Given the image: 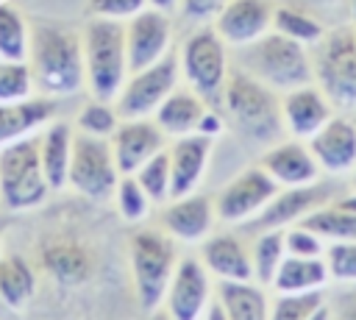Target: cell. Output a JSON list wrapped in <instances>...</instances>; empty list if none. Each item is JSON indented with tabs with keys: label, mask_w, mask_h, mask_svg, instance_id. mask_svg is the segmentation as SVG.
Instances as JSON below:
<instances>
[{
	"label": "cell",
	"mask_w": 356,
	"mask_h": 320,
	"mask_svg": "<svg viewBox=\"0 0 356 320\" xmlns=\"http://www.w3.org/2000/svg\"><path fill=\"white\" fill-rule=\"evenodd\" d=\"M228 0H181V11L189 19H211L225 8Z\"/></svg>",
	"instance_id": "42"
},
{
	"label": "cell",
	"mask_w": 356,
	"mask_h": 320,
	"mask_svg": "<svg viewBox=\"0 0 356 320\" xmlns=\"http://www.w3.org/2000/svg\"><path fill=\"white\" fill-rule=\"evenodd\" d=\"M72 128L67 122H50L44 134L39 136V156H42V170L50 184V189H61L70 175V159H72Z\"/></svg>",
	"instance_id": "27"
},
{
	"label": "cell",
	"mask_w": 356,
	"mask_h": 320,
	"mask_svg": "<svg viewBox=\"0 0 356 320\" xmlns=\"http://www.w3.org/2000/svg\"><path fill=\"white\" fill-rule=\"evenodd\" d=\"M197 259L203 262V267L211 273L214 281H253L250 248L234 231L209 234L200 242Z\"/></svg>",
	"instance_id": "21"
},
{
	"label": "cell",
	"mask_w": 356,
	"mask_h": 320,
	"mask_svg": "<svg viewBox=\"0 0 356 320\" xmlns=\"http://www.w3.org/2000/svg\"><path fill=\"white\" fill-rule=\"evenodd\" d=\"M222 109L228 125L248 142L273 145L286 134L278 92L239 67H231L228 72L222 89Z\"/></svg>",
	"instance_id": "2"
},
{
	"label": "cell",
	"mask_w": 356,
	"mask_h": 320,
	"mask_svg": "<svg viewBox=\"0 0 356 320\" xmlns=\"http://www.w3.org/2000/svg\"><path fill=\"white\" fill-rule=\"evenodd\" d=\"M222 125H225V122H222V117H220V109H211V106H209V109H206V114L200 117L197 134H203V136H211V139H214V136L222 131Z\"/></svg>",
	"instance_id": "44"
},
{
	"label": "cell",
	"mask_w": 356,
	"mask_h": 320,
	"mask_svg": "<svg viewBox=\"0 0 356 320\" xmlns=\"http://www.w3.org/2000/svg\"><path fill=\"white\" fill-rule=\"evenodd\" d=\"M284 245H286V253L292 256H323L325 253V239L303 223L284 228Z\"/></svg>",
	"instance_id": "40"
},
{
	"label": "cell",
	"mask_w": 356,
	"mask_h": 320,
	"mask_svg": "<svg viewBox=\"0 0 356 320\" xmlns=\"http://www.w3.org/2000/svg\"><path fill=\"white\" fill-rule=\"evenodd\" d=\"M33 75L25 61H0V103H17L31 95Z\"/></svg>",
	"instance_id": "38"
},
{
	"label": "cell",
	"mask_w": 356,
	"mask_h": 320,
	"mask_svg": "<svg viewBox=\"0 0 356 320\" xmlns=\"http://www.w3.org/2000/svg\"><path fill=\"white\" fill-rule=\"evenodd\" d=\"M136 181L142 184V189L147 192V198L153 203H167L170 200V189H172V175H170V156L167 150H159L153 159H147L136 173Z\"/></svg>",
	"instance_id": "35"
},
{
	"label": "cell",
	"mask_w": 356,
	"mask_h": 320,
	"mask_svg": "<svg viewBox=\"0 0 356 320\" xmlns=\"http://www.w3.org/2000/svg\"><path fill=\"white\" fill-rule=\"evenodd\" d=\"M284 256H286V245H284V231L281 228L253 234V245H250L253 281L261 284V287H273V278H275Z\"/></svg>",
	"instance_id": "30"
},
{
	"label": "cell",
	"mask_w": 356,
	"mask_h": 320,
	"mask_svg": "<svg viewBox=\"0 0 356 320\" xmlns=\"http://www.w3.org/2000/svg\"><path fill=\"white\" fill-rule=\"evenodd\" d=\"M164 136L167 134L150 117L120 120L117 131L111 134V150H114L120 175H134L147 159L164 150Z\"/></svg>",
	"instance_id": "15"
},
{
	"label": "cell",
	"mask_w": 356,
	"mask_h": 320,
	"mask_svg": "<svg viewBox=\"0 0 356 320\" xmlns=\"http://www.w3.org/2000/svg\"><path fill=\"white\" fill-rule=\"evenodd\" d=\"M306 145L320 170L331 175H342L356 167V122H350L348 117L334 114L317 134L306 139Z\"/></svg>",
	"instance_id": "20"
},
{
	"label": "cell",
	"mask_w": 356,
	"mask_h": 320,
	"mask_svg": "<svg viewBox=\"0 0 356 320\" xmlns=\"http://www.w3.org/2000/svg\"><path fill=\"white\" fill-rule=\"evenodd\" d=\"M50 184L42 170L39 136H19L0 150V200L6 209L19 211L39 206Z\"/></svg>",
	"instance_id": "6"
},
{
	"label": "cell",
	"mask_w": 356,
	"mask_h": 320,
	"mask_svg": "<svg viewBox=\"0 0 356 320\" xmlns=\"http://www.w3.org/2000/svg\"><path fill=\"white\" fill-rule=\"evenodd\" d=\"M303 225H309L314 234H320L325 242H348L356 239V211H348L342 206L323 203L320 209H314L312 214H306L300 220Z\"/></svg>",
	"instance_id": "31"
},
{
	"label": "cell",
	"mask_w": 356,
	"mask_h": 320,
	"mask_svg": "<svg viewBox=\"0 0 356 320\" xmlns=\"http://www.w3.org/2000/svg\"><path fill=\"white\" fill-rule=\"evenodd\" d=\"M334 200V186L331 184H303V186H284L273 195V200L242 225V231L248 234H259V231H270V228H289L295 223H300L306 214H312L314 209H320L323 203Z\"/></svg>",
	"instance_id": "13"
},
{
	"label": "cell",
	"mask_w": 356,
	"mask_h": 320,
	"mask_svg": "<svg viewBox=\"0 0 356 320\" xmlns=\"http://www.w3.org/2000/svg\"><path fill=\"white\" fill-rule=\"evenodd\" d=\"M0 58L25 61L28 58V28L17 8L0 6Z\"/></svg>",
	"instance_id": "33"
},
{
	"label": "cell",
	"mask_w": 356,
	"mask_h": 320,
	"mask_svg": "<svg viewBox=\"0 0 356 320\" xmlns=\"http://www.w3.org/2000/svg\"><path fill=\"white\" fill-rule=\"evenodd\" d=\"M217 211L214 200L200 192L170 198L159 214V228H164L175 242H203L214 228Z\"/></svg>",
	"instance_id": "16"
},
{
	"label": "cell",
	"mask_w": 356,
	"mask_h": 320,
	"mask_svg": "<svg viewBox=\"0 0 356 320\" xmlns=\"http://www.w3.org/2000/svg\"><path fill=\"white\" fill-rule=\"evenodd\" d=\"M214 295L228 320H270V295L256 281H217Z\"/></svg>",
	"instance_id": "26"
},
{
	"label": "cell",
	"mask_w": 356,
	"mask_h": 320,
	"mask_svg": "<svg viewBox=\"0 0 356 320\" xmlns=\"http://www.w3.org/2000/svg\"><path fill=\"white\" fill-rule=\"evenodd\" d=\"M36 292V275L33 267L19 256H0V301L11 309H22Z\"/></svg>",
	"instance_id": "29"
},
{
	"label": "cell",
	"mask_w": 356,
	"mask_h": 320,
	"mask_svg": "<svg viewBox=\"0 0 356 320\" xmlns=\"http://www.w3.org/2000/svg\"><path fill=\"white\" fill-rule=\"evenodd\" d=\"M353 189H356V173H353Z\"/></svg>",
	"instance_id": "52"
},
{
	"label": "cell",
	"mask_w": 356,
	"mask_h": 320,
	"mask_svg": "<svg viewBox=\"0 0 356 320\" xmlns=\"http://www.w3.org/2000/svg\"><path fill=\"white\" fill-rule=\"evenodd\" d=\"M236 67L250 72L253 78H259L261 83L275 89L278 95L314 81L312 56H309L306 45H300L278 31H267L256 42L242 45L236 53Z\"/></svg>",
	"instance_id": "3"
},
{
	"label": "cell",
	"mask_w": 356,
	"mask_h": 320,
	"mask_svg": "<svg viewBox=\"0 0 356 320\" xmlns=\"http://www.w3.org/2000/svg\"><path fill=\"white\" fill-rule=\"evenodd\" d=\"M134 295L145 314L156 312L164 301L170 278L178 267V242L164 228H139L128 242Z\"/></svg>",
	"instance_id": "4"
},
{
	"label": "cell",
	"mask_w": 356,
	"mask_h": 320,
	"mask_svg": "<svg viewBox=\"0 0 356 320\" xmlns=\"http://www.w3.org/2000/svg\"><path fill=\"white\" fill-rule=\"evenodd\" d=\"M312 70L317 86L334 106H356V31L337 28L323 33L312 56Z\"/></svg>",
	"instance_id": "8"
},
{
	"label": "cell",
	"mask_w": 356,
	"mask_h": 320,
	"mask_svg": "<svg viewBox=\"0 0 356 320\" xmlns=\"http://www.w3.org/2000/svg\"><path fill=\"white\" fill-rule=\"evenodd\" d=\"M28 67L42 95H72L86 81L83 39L61 25L36 22L28 33Z\"/></svg>",
	"instance_id": "1"
},
{
	"label": "cell",
	"mask_w": 356,
	"mask_h": 320,
	"mask_svg": "<svg viewBox=\"0 0 356 320\" xmlns=\"http://www.w3.org/2000/svg\"><path fill=\"white\" fill-rule=\"evenodd\" d=\"M281 117L286 134L295 139H309L334 117V103L317 83H303L281 95Z\"/></svg>",
	"instance_id": "17"
},
{
	"label": "cell",
	"mask_w": 356,
	"mask_h": 320,
	"mask_svg": "<svg viewBox=\"0 0 356 320\" xmlns=\"http://www.w3.org/2000/svg\"><path fill=\"white\" fill-rule=\"evenodd\" d=\"M114 200H117V211L128 223L145 220L147 211H150V206H153V200L147 198V192L142 189V184L136 181V175H120L117 189H114Z\"/></svg>",
	"instance_id": "36"
},
{
	"label": "cell",
	"mask_w": 356,
	"mask_h": 320,
	"mask_svg": "<svg viewBox=\"0 0 356 320\" xmlns=\"http://www.w3.org/2000/svg\"><path fill=\"white\" fill-rule=\"evenodd\" d=\"M211 142H214L211 136L186 134V136H178V139L167 147V156H170V175H172L170 198H181V195H189V192L197 189V184L203 181L206 167H209Z\"/></svg>",
	"instance_id": "22"
},
{
	"label": "cell",
	"mask_w": 356,
	"mask_h": 320,
	"mask_svg": "<svg viewBox=\"0 0 356 320\" xmlns=\"http://www.w3.org/2000/svg\"><path fill=\"white\" fill-rule=\"evenodd\" d=\"M325 284H331L328 267L323 256H292L286 253L275 278V292H323Z\"/></svg>",
	"instance_id": "25"
},
{
	"label": "cell",
	"mask_w": 356,
	"mask_h": 320,
	"mask_svg": "<svg viewBox=\"0 0 356 320\" xmlns=\"http://www.w3.org/2000/svg\"><path fill=\"white\" fill-rule=\"evenodd\" d=\"M203 320H228V314H225V309H222V303L217 301V295H214V301H211V306L206 309V314H203Z\"/></svg>",
	"instance_id": "45"
},
{
	"label": "cell",
	"mask_w": 356,
	"mask_h": 320,
	"mask_svg": "<svg viewBox=\"0 0 356 320\" xmlns=\"http://www.w3.org/2000/svg\"><path fill=\"white\" fill-rule=\"evenodd\" d=\"M331 309V320H356V284H345Z\"/></svg>",
	"instance_id": "43"
},
{
	"label": "cell",
	"mask_w": 356,
	"mask_h": 320,
	"mask_svg": "<svg viewBox=\"0 0 356 320\" xmlns=\"http://www.w3.org/2000/svg\"><path fill=\"white\" fill-rule=\"evenodd\" d=\"M353 17H356V0H353Z\"/></svg>",
	"instance_id": "51"
},
{
	"label": "cell",
	"mask_w": 356,
	"mask_h": 320,
	"mask_svg": "<svg viewBox=\"0 0 356 320\" xmlns=\"http://www.w3.org/2000/svg\"><path fill=\"white\" fill-rule=\"evenodd\" d=\"M3 228H6V220L0 217V237H3Z\"/></svg>",
	"instance_id": "50"
},
{
	"label": "cell",
	"mask_w": 356,
	"mask_h": 320,
	"mask_svg": "<svg viewBox=\"0 0 356 320\" xmlns=\"http://www.w3.org/2000/svg\"><path fill=\"white\" fill-rule=\"evenodd\" d=\"M120 125V114L114 106H108V100H92L81 109L78 114V131L81 134H89V136H106L111 139V134L117 131Z\"/></svg>",
	"instance_id": "37"
},
{
	"label": "cell",
	"mask_w": 356,
	"mask_h": 320,
	"mask_svg": "<svg viewBox=\"0 0 356 320\" xmlns=\"http://www.w3.org/2000/svg\"><path fill=\"white\" fill-rule=\"evenodd\" d=\"M147 320H172V317H170V314H167V312L159 306L156 312H150V314H147Z\"/></svg>",
	"instance_id": "49"
},
{
	"label": "cell",
	"mask_w": 356,
	"mask_h": 320,
	"mask_svg": "<svg viewBox=\"0 0 356 320\" xmlns=\"http://www.w3.org/2000/svg\"><path fill=\"white\" fill-rule=\"evenodd\" d=\"M334 203L342 206V209H348V211H356V189L348 192V195H342V198H334Z\"/></svg>",
	"instance_id": "46"
},
{
	"label": "cell",
	"mask_w": 356,
	"mask_h": 320,
	"mask_svg": "<svg viewBox=\"0 0 356 320\" xmlns=\"http://www.w3.org/2000/svg\"><path fill=\"white\" fill-rule=\"evenodd\" d=\"M147 0H89V8L95 17H108V19H131L145 8Z\"/></svg>",
	"instance_id": "41"
},
{
	"label": "cell",
	"mask_w": 356,
	"mask_h": 320,
	"mask_svg": "<svg viewBox=\"0 0 356 320\" xmlns=\"http://www.w3.org/2000/svg\"><path fill=\"white\" fill-rule=\"evenodd\" d=\"M214 278L203 267V262L197 256H181L164 292L161 309L172 320H203L206 309L214 301Z\"/></svg>",
	"instance_id": "11"
},
{
	"label": "cell",
	"mask_w": 356,
	"mask_h": 320,
	"mask_svg": "<svg viewBox=\"0 0 356 320\" xmlns=\"http://www.w3.org/2000/svg\"><path fill=\"white\" fill-rule=\"evenodd\" d=\"M273 3L267 0H228L214 17V31L225 45L242 47L273 31Z\"/></svg>",
	"instance_id": "18"
},
{
	"label": "cell",
	"mask_w": 356,
	"mask_h": 320,
	"mask_svg": "<svg viewBox=\"0 0 356 320\" xmlns=\"http://www.w3.org/2000/svg\"><path fill=\"white\" fill-rule=\"evenodd\" d=\"M39 262H42L47 275H53L58 284H67V287L83 284L92 275V267H95V259H92L89 248L83 242L67 239V237L44 239L39 245Z\"/></svg>",
	"instance_id": "23"
},
{
	"label": "cell",
	"mask_w": 356,
	"mask_h": 320,
	"mask_svg": "<svg viewBox=\"0 0 356 320\" xmlns=\"http://www.w3.org/2000/svg\"><path fill=\"white\" fill-rule=\"evenodd\" d=\"M278 189L281 186L267 175L264 167H248L217 192L214 198L217 220L228 225H245L273 200Z\"/></svg>",
	"instance_id": "12"
},
{
	"label": "cell",
	"mask_w": 356,
	"mask_h": 320,
	"mask_svg": "<svg viewBox=\"0 0 356 320\" xmlns=\"http://www.w3.org/2000/svg\"><path fill=\"white\" fill-rule=\"evenodd\" d=\"M83 64H86V83L97 100H117L128 70V50H125V25L120 19L95 17L83 28Z\"/></svg>",
	"instance_id": "5"
},
{
	"label": "cell",
	"mask_w": 356,
	"mask_h": 320,
	"mask_svg": "<svg viewBox=\"0 0 356 320\" xmlns=\"http://www.w3.org/2000/svg\"><path fill=\"white\" fill-rule=\"evenodd\" d=\"M309 320H331V309H328V303H323V306H320Z\"/></svg>",
	"instance_id": "48"
},
{
	"label": "cell",
	"mask_w": 356,
	"mask_h": 320,
	"mask_svg": "<svg viewBox=\"0 0 356 320\" xmlns=\"http://www.w3.org/2000/svg\"><path fill=\"white\" fill-rule=\"evenodd\" d=\"M181 75L211 109L222 106V89L231 72L228 45L214 28H197L181 47Z\"/></svg>",
	"instance_id": "7"
},
{
	"label": "cell",
	"mask_w": 356,
	"mask_h": 320,
	"mask_svg": "<svg viewBox=\"0 0 356 320\" xmlns=\"http://www.w3.org/2000/svg\"><path fill=\"white\" fill-rule=\"evenodd\" d=\"M178 72H181V61L172 50L164 58H159L156 64L131 72L114 100L120 120H136V117L156 114V109L164 103V97L178 86Z\"/></svg>",
	"instance_id": "10"
},
{
	"label": "cell",
	"mask_w": 356,
	"mask_h": 320,
	"mask_svg": "<svg viewBox=\"0 0 356 320\" xmlns=\"http://www.w3.org/2000/svg\"><path fill=\"white\" fill-rule=\"evenodd\" d=\"M209 103L189 86H175L164 103L156 109L153 120L156 125L167 134V136H186V134H197V125H200V117L206 114Z\"/></svg>",
	"instance_id": "24"
},
{
	"label": "cell",
	"mask_w": 356,
	"mask_h": 320,
	"mask_svg": "<svg viewBox=\"0 0 356 320\" xmlns=\"http://www.w3.org/2000/svg\"><path fill=\"white\" fill-rule=\"evenodd\" d=\"M323 259H325L331 281H337V284H356V239L325 242Z\"/></svg>",
	"instance_id": "39"
},
{
	"label": "cell",
	"mask_w": 356,
	"mask_h": 320,
	"mask_svg": "<svg viewBox=\"0 0 356 320\" xmlns=\"http://www.w3.org/2000/svg\"><path fill=\"white\" fill-rule=\"evenodd\" d=\"M153 8H159V11H172L175 6H178V0H147Z\"/></svg>",
	"instance_id": "47"
},
{
	"label": "cell",
	"mask_w": 356,
	"mask_h": 320,
	"mask_svg": "<svg viewBox=\"0 0 356 320\" xmlns=\"http://www.w3.org/2000/svg\"><path fill=\"white\" fill-rule=\"evenodd\" d=\"M259 167L267 170V175L284 189V186H303L317 181L320 175V164L312 156L309 145H303L300 139H278L273 142L264 153Z\"/></svg>",
	"instance_id": "19"
},
{
	"label": "cell",
	"mask_w": 356,
	"mask_h": 320,
	"mask_svg": "<svg viewBox=\"0 0 356 320\" xmlns=\"http://www.w3.org/2000/svg\"><path fill=\"white\" fill-rule=\"evenodd\" d=\"M273 31H278V33H284L300 45H317L325 33L314 17H309L298 8H289V6H281L273 11Z\"/></svg>",
	"instance_id": "32"
},
{
	"label": "cell",
	"mask_w": 356,
	"mask_h": 320,
	"mask_svg": "<svg viewBox=\"0 0 356 320\" xmlns=\"http://www.w3.org/2000/svg\"><path fill=\"white\" fill-rule=\"evenodd\" d=\"M56 114L53 97H25L17 103H0V145L25 136L36 125Z\"/></svg>",
	"instance_id": "28"
},
{
	"label": "cell",
	"mask_w": 356,
	"mask_h": 320,
	"mask_svg": "<svg viewBox=\"0 0 356 320\" xmlns=\"http://www.w3.org/2000/svg\"><path fill=\"white\" fill-rule=\"evenodd\" d=\"M323 303V292H275L270 298V320H309Z\"/></svg>",
	"instance_id": "34"
},
{
	"label": "cell",
	"mask_w": 356,
	"mask_h": 320,
	"mask_svg": "<svg viewBox=\"0 0 356 320\" xmlns=\"http://www.w3.org/2000/svg\"><path fill=\"white\" fill-rule=\"evenodd\" d=\"M172 42V25L167 19V11L159 8H142L134 14L125 25V50H128V70H145L164 58L170 53Z\"/></svg>",
	"instance_id": "14"
},
{
	"label": "cell",
	"mask_w": 356,
	"mask_h": 320,
	"mask_svg": "<svg viewBox=\"0 0 356 320\" xmlns=\"http://www.w3.org/2000/svg\"><path fill=\"white\" fill-rule=\"evenodd\" d=\"M117 181H120V170L114 161L111 139L89 136V134L78 131L72 139V159H70L67 184H72L75 192H81L92 200H106L114 195Z\"/></svg>",
	"instance_id": "9"
}]
</instances>
